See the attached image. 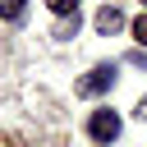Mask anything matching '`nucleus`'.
<instances>
[{
  "instance_id": "obj_1",
  "label": "nucleus",
  "mask_w": 147,
  "mask_h": 147,
  "mask_svg": "<svg viewBox=\"0 0 147 147\" xmlns=\"http://www.w3.org/2000/svg\"><path fill=\"white\" fill-rule=\"evenodd\" d=\"M115 78H119V69H115V64H96V69H87V74L74 83V92H78V96H101V92H110V87H115Z\"/></svg>"
},
{
  "instance_id": "obj_2",
  "label": "nucleus",
  "mask_w": 147,
  "mask_h": 147,
  "mask_svg": "<svg viewBox=\"0 0 147 147\" xmlns=\"http://www.w3.org/2000/svg\"><path fill=\"white\" fill-rule=\"evenodd\" d=\"M87 138H92V142H115V138H119V115H115V110H92Z\"/></svg>"
},
{
  "instance_id": "obj_3",
  "label": "nucleus",
  "mask_w": 147,
  "mask_h": 147,
  "mask_svg": "<svg viewBox=\"0 0 147 147\" xmlns=\"http://www.w3.org/2000/svg\"><path fill=\"white\" fill-rule=\"evenodd\" d=\"M119 28H124V9H119V5H101V9H96V32H101V37H115Z\"/></svg>"
},
{
  "instance_id": "obj_4",
  "label": "nucleus",
  "mask_w": 147,
  "mask_h": 147,
  "mask_svg": "<svg viewBox=\"0 0 147 147\" xmlns=\"http://www.w3.org/2000/svg\"><path fill=\"white\" fill-rule=\"evenodd\" d=\"M23 9H28V0H0V18H9V23H18Z\"/></svg>"
},
{
  "instance_id": "obj_5",
  "label": "nucleus",
  "mask_w": 147,
  "mask_h": 147,
  "mask_svg": "<svg viewBox=\"0 0 147 147\" xmlns=\"http://www.w3.org/2000/svg\"><path fill=\"white\" fill-rule=\"evenodd\" d=\"M46 5H51V14H60V18L78 14V0H46Z\"/></svg>"
},
{
  "instance_id": "obj_6",
  "label": "nucleus",
  "mask_w": 147,
  "mask_h": 147,
  "mask_svg": "<svg viewBox=\"0 0 147 147\" xmlns=\"http://www.w3.org/2000/svg\"><path fill=\"white\" fill-rule=\"evenodd\" d=\"M133 41H138V46H147V9L133 18Z\"/></svg>"
},
{
  "instance_id": "obj_7",
  "label": "nucleus",
  "mask_w": 147,
  "mask_h": 147,
  "mask_svg": "<svg viewBox=\"0 0 147 147\" xmlns=\"http://www.w3.org/2000/svg\"><path fill=\"white\" fill-rule=\"evenodd\" d=\"M78 32V14H69V18H60V28H55V37H74Z\"/></svg>"
},
{
  "instance_id": "obj_8",
  "label": "nucleus",
  "mask_w": 147,
  "mask_h": 147,
  "mask_svg": "<svg viewBox=\"0 0 147 147\" xmlns=\"http://www.w3.org/2000/svg\"><path fill=\"white\" fill-rule=\"evenodd\" d=\"M133 115H138V119H142V124H147V96H142V101H138V110H133Z\"/></svg>"
},
{
  "instance_id": "obj_9",
  "label": "nucleus",
  "mask_w": 147,
  "mask_h": 147,
  "mask_svg": "<svg viewBox=\"0 0 147 147\" xmlns=\"http://www.w3.org/2000/svg\"><path fill=\"white\" fill-rule=\"evenodd\" d=\"M142 9H147V0H142Z\"/></svg>"
}]
</instances>
